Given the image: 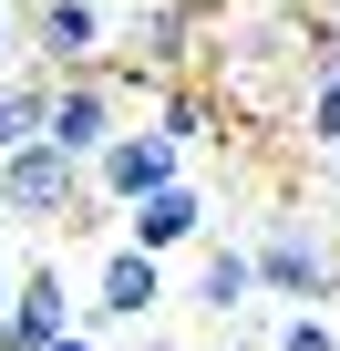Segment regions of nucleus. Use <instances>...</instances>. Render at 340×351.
<instances>
[{"instance_id": "obj_1", "label": "nucleus", "mask_w": 340, "mask_h": 351, "mask_svg": "<svg viewBox=\"0 0 340 351\" xmlns=\"http://www.w3.org/2000/svg\"><path fill=\"white\" fill-rule=\"evenodd\" d=\"M93 217H114V207H93V176H83V155H62L52 134H31V145H11L0 155V228H31V238H73V228H93Z\"/></svg>"}, {"instance_id": "obj_2", "label": "nucleus", "mask_w": 340, "mask_h": 351, "mask_svg": "<svg viewBox=\"0 0 340 351\" xmlns=\"http://www.w3.org/2000/svg\"><path fill=\"white\" fill-rule=\"evenodd\" d=\"M248 258H258V300H340V228L258 217Z\"/></svg>"}, {"instance_id": "obj_3", "label": "nucleus", "mask_w": 340, "mask_h": 351, "mask_svg": "<svg viewBox=\"0 0 340 351\" xmlns=\"http://www.w3.org/2000/svg\"><path fill=\"white\" fill-rule=\"evenodd\" d=\"M93 207H134L144 186H165V176H186V145L176 134H155V124H114L103 145H93Z\"/></svg>"}, {"instance_id": "obj_4", "label": "nucleus", "mask_w": 340, "mask_h": 351, "mask_svg": "<svg viewBox=\"0 0 340 351\" xmlns=\"http://www.w3.org/2000/svg\"><path fill=\"white\" fill-rule=\"evenodd\" d=\"M52 330H73V279H62V248H31L11 269V310H0V351H42Z\"/></svg>"}, {"instance_id": "obj_5", "label": "nucleus", "mask_w": 340, "mask_h": 351, "mask_svg": "<svg viewBox=\"0 0 340 351\" xmlns=\"http://www.w3.org/2000/svg\"><path fill=\"white\" fill-rule=\"evenodd\" d=\"M21 52L52 62V73H93V62L114 52V21H103V0H31Z\"/></svg>"}, {"instance_id": "obj_6", "label": "nucleus", "mask_w": 340, "mask_h": 351, "mask_svg": "<svg viewBox=\"0 0 340 351\" xmlns=\"http://www.w3.org/2000/svg\"><path fill=\"white\" fill-rule=\"evenodd\" d=\"M155 310H165V258H155V248H134V238H114V258L93 269V320L144 330Z\"/></svg>"}, {"instance_id": "obj_7", "label": "nucleus", "mask_w": 340, "mask_h": 351, "mask_svg": "<svg viewBox=\"0 0 340 351\" xmlns=\"http://www.w3.org/2000/svg\"><path fill=\"white\" fill-rule=\"evenodd\" d=\"M196 21H207L196 0H144V11L124 21V52H134L124 73H144V83H165V73H186V62H196Z\"/></svg>"}, {"instance_id": "obj_8", "label": "nucleus", "mask_w": 340, "mask_h": 351, "mask_svg": "<svg viewBox=\"0 0 340 351\" xmlns=\"http://www.w3.org/2000/svg\"><path fill=\"white\" fill-rule=\"evenodd\" d=\"M114 217H124V238H134V248H155V258H176V248H196V238H207V197L186 186V176L144 186V197H134V207H114Z\"/></svg>"}, {"instance_id": "obj_9", "label": "nucleus", "mask_w": 340, "mask_h": 351, "mask_svg": "<svg viewBox=\"0 0 340 351\" xmlns=\"http://www.w3.org/2000/svg\"><path fill=\"white\" fill-rule=\"evenodd\" d=\"M196 310H207V320H248V310H268V300H258V258H248V238H196Z\"/></svg>"}, {"instance_id": "obj_10", "label": "nucleus", "mask_w": 340, "mask_h": 351, "mask_svg": "<svg viewBox=\"0 0 340 351\" xmlns=\"http://www.w3.org/2000/svg\"><path fill=\"white\" fill-rule=\"evenodd\" d=\"M42 104H52V62H0V155H11V145H31L42 134Z\"/></svg>"}, {"instance_id": "obj_11", "label": "nucleus", "mask_w": 340, "mask_h": 351, "mask_svg": "<svg viewBox=\"0 0 340 351\" xmlns=\"http://www.w3.org/2000/svg\"><path fill=\"white\" fill-rule=\"evenodd\" d=\"M268 351H340V320H330V300H278V320H268Z\"/></svg>"}, {"instance_id": "obj_12", "label": "nucleus", "mask_w": 340, "mask_h": 351, "mask_svg": "<svg viewBox=\"0 0 340 351\" xmlns=\"http://www.w3.org/2000/svg\"><path fill=\"white\" fill-rule=\"evenodd\" d=\"M42 351H103V330H93V320H73V330H52Z\"/></svg>"}, {"instance_id": "obj_13", "label": "nucleus", "mask_w": 340, "mask_h": 351, "mask_svg": "<svg viewBox=\"0 0 340 351\" xmlns=\"http://www.w3.org/2000/svg\"><path fill=\"white\" fill-rule=\"evenodd\" d=\"M11 52H21V11L0 0V62H11Z\"/></svg>"}, {"instance_id": "obj_14", "label": "nucleus", "mask_w": 340, "mask_h": 351, "mask_svg": "<svg viewBox=\"0 0 340 351\" xmlns=\"http://www.w3.org/2000/svg\"><path fill=\"white\" fill-rule=\"evenodd\" d=\"M330 207H340V145H330Z\"/></svg>"}, {"instance_id": "obj_15", "label": "nucleus", "mask_w": 340, "mask_h": 351, "mask_svg": "<svg viewBox=\"0 0 340 351\" xmlns=\"http://www.w3.org/2000/svg\"><path fill=\"white\" fill-rule=\"evenodd\" d=\"M0 310H11V258H0Z\"/></svg>"}, {"instance_id": "obj_16", "label": "nucleus", "mask_w": 340, "mask_h": 351, "mask_svg": "<svg viewBox=\"0 0 340 351\" xmlns=\"http://www.w3.org/2000/svg\"><path fill=\"white\" fill-rule=\"evenodd\" d=\"M319 21H340V0H319Z\"/></svg>"}, {"instance_id": "obj_17", "label": "nucleus", "mask_w": 340, "mask_h": 351, "mask_svg": "<svg viewBox=\"0 0 340 351\" xmlns=\"http://www.w3.org/2000/svg\"><path fill=\"white\" fill-rule=\"evenodd\" d=\"M248 11H278V0H248Z\"/></svg>"}, {"instance_id": "obj_18", "label": "nucleus", "mask_w": 340, "mask_h": 351, "mask_svg": "<svg viewBox=\"0 0 340 351\" xmlns=\"http://www.w3.org/2000/svg\"><path fill=\"white\" fill-rule=\"evenodd\" d=\"M196 11H217V0H196Z\"/></svg>"}]
</instances>
